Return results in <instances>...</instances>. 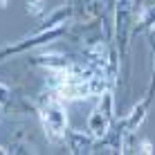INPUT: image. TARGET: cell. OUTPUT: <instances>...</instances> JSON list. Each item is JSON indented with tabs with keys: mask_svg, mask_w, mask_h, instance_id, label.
<instances>
[{
	"mask_svg": "<svg viewBox=\"0 0 155 155\" xmlns=\"http://www.w3.org/2000/svg\"><path fill=\"white\" fill-rule=\"evenodd\" d=\"M65 126H68V117H65L63 106L52 104V106H47V108L43 110V128H45V133H47L50 140H58V137H63Z\"/></svg>",
	"mask_w": 155,
	"mask_h": 155,
	"instance_id": "1",
	"label": "cell"
},
{
	"mask_svg": "<svg viewBox=\"0 0 155 155\" xmlns=\"http://www.w3.org/2000/svg\"><path fill=\"white\" fill-rule=\"evenodd\" d=\"M142 153H153V144L144 140V142H142Z\"/></svg>",
	"mask_w": 155,
	"mask_h": 155,
	"instance_id": "2",
	"label": "cell"
}]
</instances>
